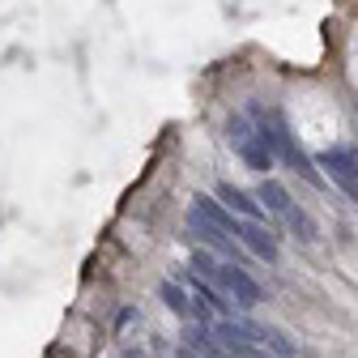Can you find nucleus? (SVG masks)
I'll list each match as a JSON object with an SVG mask.
<instances>
[{
	"instance_id": "1",
	"label": "nucleus",
	"mask_w": 358,
	"mask_h": 358,
	"mask_svg": "<svg viewBox=\"0 0 358 358\" xmlns=\"http://www.w3.org/2000/svg\"><path fill=\"white\" fill-rule=\"evenodd\" d=\"M192 268H196V278L201 282H209L217 294H227V299H235V307H256L260 303V286L252 282V273L243 264H235V260H213L209 252H196L192 256Z\"/></svg>"
},
{
	"instance_id": "2",
	"label": "nucleus",
	"mask_w": 358,
	"mask_h": 358,
	"mask_svg": "<svg viewBox=\"0 0 358 358\" xmlns=\"http://www.w3.org/2000/svg\"><path fill=\"white\" fill-rule=\"evenodd\" d=\"M256 115H260V128H256V132L264 137V145L273 150V158H286V162H290V171H294V175H303L307 184H324V175H320L316 166H311V158L294 145V137H290L286 120H282L278 111H260V107H256Z\"/></svg>"
},
{
	"instance_id": "3",
	"label": "nucleus",
	"mask_w": 358,
	"mask_h": 358,
	"mask_svg": "<svg viewBox=\"0 0 358 358\" xmlns=\"http://www.w3.org/2000/svg\"><path fill=\"white\" fill-rule=\"evenodd\" d=\"M227 137H231V145L239 150V158H243L252 171H268V166H273V150L264 145V137H260V132H256L243 115H231V120H227Z\"/></svg>"
},
{
	"instance_id": "4",
	"label": "nucleus",
	"mask_w": 358,
	"mask_h": 358,
	"mask_svg": "<svg viewBox=\"0 0 358 358\" xmlns=\"http://www.w3.org/2000/svg\"><path fill=\"white\" fill-rule=\"evenodd\" d=\"M316 162L324 166V175L337 184V192H345L350 201H358V150L354 145H329Z\"/></svg>"
},
{
	"instance_id": "5",
	"label": "nucleus",
	"mask_w": 358,
	"mask_h": 358,
	"mask_svg": "<svg viewBox=\"0 0 358 358\" xmlns=\"http://www.w3.org/2000/svg\"><path fill=\"white\" fill-rule=\"evenodd\" d=\"M188 231L205 243V248H213L217 256H227V260H235V264H243V252H239V239H231L227 231H217V227H209V222L201 217V213H192L188 209Z\"/></svg>"
},
{
	"instance_id": "6",
	"label": "nucleus",
	"mask_w": 358,
	"mask_h": 358,
	"mask_svg": "<svg viewBox=\"0 0 358 358\" xmlns=\"http://www.w3.org/2000/svg\"><path fill=\"white\" fill-rule=\"evenodd\" d=\"M192 213H201L209 227H217V231H227L231 239H239V227H243V222H239L227 205H222V201H213V196H192Z\"/></svg>"
},
{
	"instance_id": "7",
	"label": "nucleus",
	"mask_w": 358,
	"mask_h": 358,
	"mask_svg": "<svg viewBox=\"0 0 358 358\" xmlns=\"http://www.w3.org/2000/svg\"><path fill=\"white\" fill-rule=\"evenodd\" d=\"M217 201L227 205L231 213H239L243 222H260V217H264V205H260L256 196H248L243 188H235V184H217Z\"/></svg>"
},
{
	"instance_id": "8",
	"label": "nucleus",
	"mask_w": 358,
	"mask_h": 358,
	"mask_svg": "<svg viewBox=\"0 0 358 358\" xmlns=\"http://www.w3.org/2000/svg\"><path fill=\"white\" fill-rule=\"evenodd\" d=\"M239 243H243V248H248L252 256L268 260V264L278 260V239L268 235V231L260 227V222H243V227H239Z\"/></svg>"
},
{
	"instance_id": "9",
	"label": "nucleus",
	"mask_w": 358,
	"mask_h": 358,
	"mask_svg": "<svg viewBox=\"0 0 358 358\" xmlns=\"http://www.w3.org/2000/svg\"><path fill=\"white\" fill-rule=\"evenodd\" d=\"M256 201H260L268 213H290V209H294V205H290V192L278 184V179H264V184L256 188Z\"/></svg>"
},
{
	"instance_id": "10",
	"label": "nucleus",
	"mask_w": 358,
	"mask_h": 358,
	"mask_svg": "<svg viewBox=\"0 0 358 358\" xmlns=\"http://www.w3.org/2000/svg\"><path fill=\"white\" fill-rule=\"evenodd\" d=\"M260 345L273 350V354H282V358H294V341L286 333H278V329H268V324H260Z\"/></svg>"
},
{
	"instance_id": "11",
	"label": "nucleus",
	"mask_w": 358,
	"mask_h": 358,
	"mask_svg": "<svg viewBox=\"0 0 358 358\" xmlns=\"http://www.w3.org/2000/svg\"><path fill=\"white\" fill-rule=\"evenodd\" d=\"M158 294H162V303L175 311V316H192V299H184V290H179L175 282H162Z\"/></svg>"
},
{
	"instance_id": "12",
	"label": "nucleus",
	"mask_w": 358,
	"mask_h": 358,
	"mask_svg": "<svg viewBox=\"0 0 358 358\" xmlns=\"http://www.w3.org/2000/svg\"><path fill=\"white\" fill-rule=\"evenodd\" d=\"M286 222L294 227V235H299L303 243H311V239H316V222H311L303 209H290V213H286Z\"/></svg>"
}]
</instances>
